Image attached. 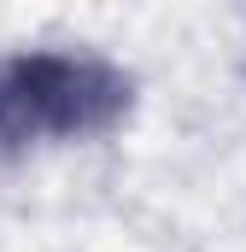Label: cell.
I'll use <instances>...</instances> for the list:
<instances>
[{"mask_svg":"<svg viewBox=\"0 0 246 252\" xmlns=\"http://www.w3.org/2000/svg\"><path fill=\"white\" fill-rule=\"evenodd\" d=\"M129 112V76L100 53L18 47L0 53V153L106 135Z\"/></svg>","mask_w":246,"mask_h":252,"instance_id":"1","label":"cell"}]
</instances>
